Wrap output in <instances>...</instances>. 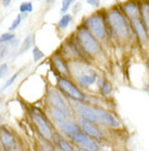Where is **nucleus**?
Instances as JSON below:
<instances>
[{"label": "nucleus", "mask_w": 149, "mask_h": 151, "mask_svg": "<svg viewBox=\"0 0 149 151\" xmlns=\"http://www.w3.org/2000/svg\"><path fill=\"white\" fill-rule=\"evenodd\" d=\"M0 145L6 151L18 150V144H16L15 137L4 126H0Z\"/></svg>", "instance_id": "0eeeda50"}, {"label": "nucleus", "mask_w": 149, "mask_h": 151, "mask_svg": "<svg viewBox=\"0 0 149 151\" xmlns=\"http://www.w3.org/2000/svg\"><path fill=\"white\" fill-rule=\"evenodd\" d=\"M140 14L144 20V25L146 27V31L149 32V2H144L140 7Z\"/></svg>", "instance_id": "aec40b11"}, {"label": "nucleus", "mask_w": 149, "mask_h": 151, "mask_svg": "<svg viewBox=\"0 0 149 151\" xmlns=\"http://www.w3.org/2000/svg\"><path fill=\"white\" fill-rule=\"evenodd\" d=\"M72 141L79 146V147L84 149V150H89V151H96L99 150V146L96 144V141L90 139L89 136H87L85 132L81 130L72 138Z\"/></svg>", "instance_id": "1a4fd4ad"}, {"label": "nucleus", "mask_w": 149, "mask_h": 151, "mask_svg": "<svg viewBox=\"0 0 149 151\" xmlns=\"http://www.w3.org/2000/svg\"><path fill=\"white\" fill-rule=\"evenodd\" d=\"M33 11V4L31 1H24L20 4V12L21 13H30Z\"/></svg>", "instance_id": "393cba45"}, {"label": "nucleus", "mask_w": 149, "mask_h": 151, "mask_svg": "<svg viewBox=\"0 0 149 151\" xmlns=\"http://www.w3.org/2000/svg\"><path fill=\"white\" fill-rule=\"evenodd\" d=\"M12 0H2V4H4V7H9V4H11Z\"/></svg>", "instance_id": "2f4dec72"}, {"label": "nucleus", "mask_w": 149, "mask_h": 151, "mask_svg": "<svg viewBox=\"0 0 149 151\" xmlns=\"http://www.w3.org/2000/svg\"><path fill=\"white\" fill-rule=\"evenodd\" d=\"M19 76H20V72H16V73H14V75L12 76V77H10L9 79L6 81V83L4 84V87L0 89V92H4V91H6L8 89V88H10L14 83V81L16 80V78H19Z\"/></svg>", "instance_id": "a878e982"}, {"label": "nucleus", "mask_w": 149, "mask_h": 151, "mask_svg": "<svg viewBox=\"0 0 149 151\" xmlns=\"http://www.w3.org/2000/svg\"><path fill=\"white\" fill-rule=\"evenodd\" d=\"M8 71H9V65L7 63H4V64L0 65V79L7 76Z\"/></svg>", "instance_id": "c85d7f7f"}, {"label": "nucleus", "mask_w": 149, "mask_h": 151, "mask_svg": "<svg viewBox=\"0 0 149 151\" xmlns=\"http://www.w3.org/2000/svg\"><path fill=\"white\" fill-rule=\"evenodd\" d=\"M59 126H60V129L62 130V132H63L69 139H72L78 132L82 130V128L77 124H75L74 122L70 121V119H67L64 123L60 124Z\"/></svg>", "instance_id": "f8f14e48"}, {"label": "nucleus", "mask_w": 149, "mask_h": 151, "mask_svg": "<svg viewBox=\"0 0 149 151\" xmlns=\"http://www.w3.org/2000/svg\"><path fill=\"white\" fill-rule=\"evenodd\" d=\"M81 7H82V4H75V9H74V12H75V13L77 12V10H78V11L81 10Z\"/></svg>", "instance_id": "473e14b6"}, {"label": "nucleus", "mask_w": 149, "mask_h": 151, "mask_svg": "<svg viewBox=\"0 0 149 151\" xmlns=\"http://www.w3.org/2000/svg\"><path fill=\"white\" fill-rule=\"evenodd\" d=\"M15 38V34L11 31H9L7 33H2L0 35V44H4V43H9L11 42L12 40Z\"/></svg>", "instance_id": "b1692460"}, {"label": "nucleus", "mask_w": 149, "mask_h": 151, "mask_svg": "<svg viewBox=\"0 0 149 151\" xmlns=\"http://www.w3.org/2000/svg\"><path fill=\"white\" fill-rule=\"evenodd\" d=\"M123 10L131 20L139 18V8L134 1H128L123 4Z\"/></svg>", "instance_id": "2eb2a0df"}, {"label": "nucleus", "mask_w": 149, "mask_h": 151, "mask_svg": "<svg viewBox=\"0 0 149 151\" xmlns=\"http://www.w3.org/2000/svg\"><path fill=\"white\" fill-rule=\"evenodd\" d=\"M8 52H9V47L7 46V43L0 44V60H2L7 56Z\"/></svg>", "instance_id": "cd10ccee"}, {"label": "nucleus", "mask_w": 149, "mask_h": 151, "mask_svg": "<svg viewBox=\"0 0 149 151\" xmlns=\"http://www.w3.org/2000/svg\"><path fill=\"white\" fill-rule=\"evenodd\" d=\"M77 80H78V83L81 84V87L88 88L89 86H92V84H94V83L96 82L97 75H96L95 71H92V70H90V71L82 73V75L77 78Z\"/></svg>", "instance_id": "ddd939ff"}, {"label": "nucleus", "mask_w": 149, "mask_h": 151, "mask_svg": "<svg viewBox=\"0 0 149 151\" xmlns=\"http://www.w3.org/2000/svg\"><path fill=\"white\" fill-rule=\"evenodd\" d=\"M77 40L79 45L86 53L97 54L100 52V45L96 37L94 36L86 27H81L77 29Z\"/></svg>", "instance_id": "f03ea898"}, {"label": "nucleus", "mask_w": 149, "mask_h": 151, "mask_svg": "<svg viewBox=\"0 0 149 151\" xmlns=\"http://www.w3.org/2000/svg\"><path fill=\"white\" fill-rule=\"evenodd\" d=\"M32 54H33V59L35 63H37V61H39L45 57L44 52H41V49L38 46H34L33 49H32Z\"/></svg>", "instance_id": "5701e85b"}, {"label": "nucleus", "mask_w": 149, "mask_h": 151, "mask_svg": "<svg viewBox=\"0 0 149 151\" xmlns=\"http://www.w3.org/2000/svg\"><path fill=\"white\" fill-rule=\"evenodd\" d=\"M52 63H53V66L55 68L57 69V71L59 72L60 75L64 76V77H69L70 76V70L67 68L65 61L59 56H55L52 58Z\"/></svg>", "instance_id": "4468645a"}, {"label": "nucleus", "mask_w": 149, "mask_h": 151, "mask_svg": "<svg viewBox=\"0 0 149 151\" xmlns=\"http://www.w3.org/2000/svg\"><path fill=\"white\" fill-rule=\"evenodd\" d=\"M52 140L57 144V146L59 147V149L63 151H72L73 150V147L71 145L67 142V140L63 139L62 137H60L59 134H53L52 135Z\"/></svg>", "instance_id": "a211bd4d"}, {"label": "nucleus", "mask_w": 149, "mask_h": 151, "mask_svg": "<svg viewBox=\"0 0 149 151\" xmlns=\"http://www.w3.org/2000/svg\"><path fill=\"white\" fill-rule=\"evenodd\" d=\"M95 111H96V114H97L98 121L101 122L102 124L107 125L109 127H112V128H118L120 126L119 121L109 112H106V111L101 110V109H95Z\"/></svg>", "instance_id": "9b49d317"}, {"label": "nucleus", "mask_w": 149, "mask_h": 151, "mask_svg": "<svg viewBox=\"0 0 149 151\" xmlns=\"http://www.w3.org/2000/svg\"><path fill=\"white\" fill-rule=\"evenodd\" d=\"M86 2L92 7L98 8L100 6V0H86Z\"/></svg>", "instance_id": "7c9ffc66"}, {"label": "nucleus", "mask_w": 149, "mask_h": 151, "mask_svg": "<svg viewBox=\"0 0 149 151\" xmlns=\"http://www.w3.org/2000/svg\"><path fill=\"white\" fill-rule=\"evenodd\" d=\"M0 150H1V148H0Z\"/></svg>", "instance_id": "f704fd0d"}, {"label": "nucleus", "mask_w": 149, "mask_h": 151, "mask_svg": "<svg viewBox=\"0 0 149 151\" xmlns=\"http://www.w3.org/2000/svg\"><path fill=\"white\" fill-rule=\"evenodd\" d=\"M79 127L82 128V130L85 132L87 136H89L93 139L100 140L104 137L102 132H100V129L95 125L94 122L87 121V119H84V118L81 117V119H79Z\"/></svg>", "instance_id": "9d476101"}, {"label": "nucleus", "mask_w": 149, "mask_h": 151, "mask_svg": "<svg viewBox=\"0 0 149 151\" xmlns=\"http://www.w3.org/2000/svg\"><path fill=\"white\" fill-rule=\"evenodd\" d=\"M75 0H63L62 1V7H61V12L64 13V12H67L69 10V8L71 7V4L74 2Z\"/></svg>", "instance_id": "c756f323"}, {"label": "nucleus", "mask_w": 149, "mask_h": 151, "mask_svg": "<svg viewBox=\"0 0 149 151\" xmlns=\"http://www.w3.org/2000/svg\"><path fill=\"white\" fill-rule=\"evenodd\" d=\"M131 21H132L133 25H134V29L138 35V38L140 41H145L146 38H147V31H146L145 25L143 24L140 19L139 18H135V19L131 20Z\"/></svg>", "instance_id": "dca6fc26"}, {"label": "nucleus", "mask_w": 149, "mask_h": 151, "mask_svg": "<svg viewBox=\"0 0 149 151\" xmlns=\"http://www.w3.org/2000/svg\"><path fill=\"white\" fill-rule=\"evenodd\" d=\"M85 27L97 40L106 38V25L104 19L99 14H94L88 19H86Z\"/></svg>", "instance_id": "39448f33"}, {"label": "nucleus", "mask_w": 149, "mask_h": 151, "mask_svg": "<svg viewBox=\"0 0 149 151\" xmlns=\"http://www.w3.org/2000/svg\"><path fill=\"white\" fill-rule=\"evenodd\" d=\"M49 113H50V116H51L52 121L55 122V123H57L58 125L62 124V123H64L65 121L70 119V118H69V117H67L65 114L62 113L61 111L55 109V107H50V111H49Z\"/></svg>", "instance_id": "f3484780"}, {"label": "nucleus", "mask_w": 149, "mask_h": 151, "mask_svg": "<svg viewBox=\"0 0 149 151\" xmlns=\"http://www.w3.org/2000/svg\"><path fill=\"white\" fill-rule=\"evenodd\" d=\"M30 115L33 124L36 126V129L40 134V136L44 139L51 141L53 134H52L51 130V126L49 124L48 119L46 118L45 114L43 113L39 109H37V107H32L30 111Z\"/></svg>", "instance_id": "f257e3e1"}, {"label": "nucleus", "mask_w": 149, "mask_h": 151, "mask_svg": "<svg viewBox=\"0 0 149 151\" xmlns=\"http://www.w3.org/2000/svg\"><path fill=\"white\" fill-rule=\"evenodd\" d=\"M72 22V15L69 14V13H65L61 17V19L59 20V22H58V27L59 29H65L67 27V25Z\"/></svg>", "instance_id": "412c9836"}, {"label": "nucleus", "mask_w": 149, "mask_h": 151, "mask_svg": "<svg viewBox=\"0 0 149 151\" xmlns=\"http://www.w3.org/2000/svg\"><path fill=\"white\" fill-rule=\"evenodd\" d=\"M47 98H48V102L51 107H55L57 110L61 111L69 118H71V107H70V104L67 103V101L65 100V98L63 96L62 92H60L59 90H57L55 88H49Z\"/></svg>", "instance_id": "7ed1b4c3"}, {"label": "nucleus", "mask_w": 149, "mask_h": 151, "mask_svg": "<svg viewBox=\"0 0 149 151\" xmlns=\"http://www.w3.org/2000/svg\"><path fill=\"white\" fill-rule=\"evenodd\" d=\"M109 21L111 24L112 30L114 31L119 37L124 38L128 35V27H127V23L124 19L123 14L116 9H113L109 13Z\"/></svg>", "instance_id": "20e7f679"}, {"label": "nucleus", "mask_w": 149, "mask_h": 151, "mask_svg": "<svg viewBox=\"0 0 149 151\" xmlns=\"http://www.w3.org/2000/svg\"><path fill=\"white\" fill-rule=\"evenodd\" d=\"M22 19H23L22 14H18V17H16V18H15V19L13 20V22L11 23V25L9 27V31L13 32V31L16 30V29H18V27H20L21 22H22Z\"/></svg>", "instance_id": "bb28decb"}, {"label": "nucleus", "mask_w": 149, "mask_h": 151, "mask_svg": "<svg viewBox=\"0 0 149 151\" xmlns=\"http://www.w3.org/2000/svg\"><path fill=\"white\" fill-rule=\"evenodd\" d=\"M58 86L62 93L67 94L69 98H71L74 101H85V94L79 90L74 83L67 78H59L58 79Z\"/></svg>", "instance_id": "423d86ee"}, {"label": "nucleus", "mask_w": 149, "mask_h": 151, "mask_svg": "<svg viewBox=\"0 0 149 151\" xmlns=\"http://www.w3.org/2000/svg\"><path fill=\"white\" fill-rule=\"evenodd\" d=\"M97 83H98V88H99V90H100V92L102 94L108 95L112 92L111 83L109 82V81H107L104 78H99L97 80Z\"/></svg>", "instance_id": "6ab92c4d"}, {"label": "nucleus", "mask_w": 149, "mask_h": 151, "mask_svg": "<svg viewBox=\"0 0 149 151\" xmlns=\"http://www.w3.org/2000/svg\"><path fill=\"white\" fill-rule=\"evenodd\" d=\"M73 107L77 112L78 115L82 118H84V119L94 122V123H98L99 122L95 109L89 105H87V104L82 103V101H74L73 102Z\"/></svg>", "instance_id": "6e6552de"}, {"label": "nucleus", "mask_w": 149, "mask_h": 151, "mask_svg": "<svg viewBox=\"0 0 149 151\" xmlns=\"http://www.w3.org/2000/svg\"><path fill=\"white\" fill-rule=\"evenodd\" d=\"M32 44H33V36L30 34L24 38V41H23V43H22V46H21V48H20V54H23V53H25L26 50H28L30 47L32 46Z\"/></svg>", "instance_id": "4be33fe9"}, {"label": "nucleus", "mask_w": 149, "mask_h": 151, "mask_svg": "<svg viewBox=\"0 0 149 151\" xmlns=\"http://www.w3.org/2000/svg\"><path fill=\"white\" fill-rule=\"evenodd\" d=\"M1 119H2V116H1V115H0V122H1Z\"/></svg>", "instance_id": "72a5a7b5"}]
</instances>
